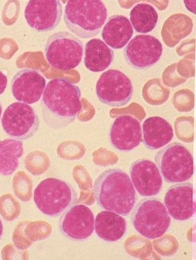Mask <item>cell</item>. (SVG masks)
I'll list each match as a JSON object with an SVG mask.
<instances>
[{"mask_svg":"<svg viewBox=\"0 0 196 260\" xmlns=\"http://www.w3.org/2000/svg\"><path fill=\"white\" fill-rule=\"evenodd\" d=\"M81 91L65 78L52 79L43 93V120L52 129H60L74 122L82 109Z\"/></svg>","mask_w":196,"mask_h":260,"instance_id":"obj_1","label":"cell"},{"mask_svg":"<svg viewBox=\"0 0 196 260\" xmlns=\"http://www.w3.org/2000/svg\"><path fill=\"white\" fill-rule=\"evenodd\" d=\"M93 196L102 209L127 216L136 203V189L124 171L109 169L98 176L93 184Z\"/></svg>","mask_w":196,"mask_h":260,"instance_id":"obj_2","label":"cell"},{"mask_svg":"<svg viewBox=\"0 0 196 260\" xmlns=\"http://www.w3.org/2000/svg\"><path fill=\"white\" fill-rule=\"evenodd\" d=\"M108 15V9L99 0L68 1L63 20L66 27L75 36L88 39L99 34Z\"/></svg>","mask_w":196,"mask_h":260,"instance_id":"obj_3","label":"cell"},{"mask_svg":"<svg viewBox=\"0 0 196 260\" xmlns=\"http://www.w3.org/2000/svg\"><path fill=\"white\" fill-rule=\"evenodd\" d=\"M77 191L69 182L56 178L43 180L36 187L34 200L43 214L56 217L77 202Z\"/></svg>","mask_w":196,"mask_h":260,"instance_id":"obj_4","label":"cell"},{"mask_svg":"<svg viewBox=\"0 0 196 260\" xmlns=\"http://www.w3.org/2000/svg\"><path fill=\"white\" fill-rule=\"evenodd\" d=\"M131 217L136 231L149 239L163 236L171 223L165 205L155 198L140 200L133 209Z\"/></svg>","mask_w":196,"mask_h":260,"instance_id":"obj_5","label":"cell"},{"mask_svg":"<svg viewBox=\"0 0 196 260\" xmlns=\"http://www.w3.org/2000/svg\"><path fill=\"white\" fill-rule=\"evenodd\" d=\"M161 177L168 183H179L193 174V158L188 149L180 143H172L159 150L154 158Z\"/></svg>","mask_w":196,"mask_h":260,"instance_id":"obj_6","label":"cell"},{"mask_svg":"<svg viewBox=\"0 0 196 260\" xmlns=\"http://www.w3.org/2000/svg\"><path fill=\"white\" fill-rule=\"evenodd\" d=\"M84 45L81 40L67 31L52 34L45 45V52L49 64L56 70L68 71L81 62Z\"/></svg>","mask_w":196,"mask_h":260,"instance_id":"obj_7","label":"cell"},{"mask_svg":"<svg viewBox=\"0 0 196 260\" xmlns=\"http://www.w3.org/2000/svg\"><path fill=\"white\" fill-rule=\"evenodd\" d=\"M131 79L117 70H109L102 74L95 86L100 101L107 106L120 107L126 106L134 94Z\"/></svg>","mask_w":196,"mask_h":260,"instance_id":"obj_8","label":"cell"},{"mask_svg":"<svg viewBox=\"0 0 196 260\" xmlns=\"http://www.w3.org/2000/svg\"><path fill=\"white\" fill-rule=\"evenodd\" d=\"M6 133L14 140H28L35 135L40 127V118L33 107L21 102L8 107L2 118Z\"/></svg>","mask_w":196,"mask_h":260,"instance_id":"obj_9","label":"cell"},{"mask_svg":"<svg viewBox=\"0 0 196 260\" xmlns=\"http://www.w3.org/2000/svg\"><path fill=\"white\" fill-rule=\"evenodd\" d=\"M163 46L158 39L151 35H138L124 47L127 63L137 70L149 69L162 55Z\"/></svg>","mask_w":196,"mask_h":260,"instance_id":"obj_10","label":"cell"},{"mask_svg":"<svg viewBox=\"0 0 196 260\" xmlns=\"http://www.w3.org/2000/svg\"><path fill=\"white\" fill-rule=\"evenodd\" d=\"M24 17L31 28L47 32L56 28L62 18V6L59 0H33L25 8Z\"/></svg>","mask_w":196,"mask_h":260,"instance_id":"obj_11","label":"cell"},{"mask_svg":"<svg viewBox=\"0 0 196 260\" xmlns=\"http://www.w3.org/2000/svg\"><path fill=\"white\" fill-rule=\"evenodd\" d=\"M94 216L88 207L74 204L61 214L59 227L66 237L75 241L88 239L94 230Z\"/></svg>","mask_w":196,"mask_h":260,"instance_id":"obj_12","label":"cell"},{"mask_svg":"<svg viewBox=\"0 0 196 260\" xmlns=\"http://www.w3.org/2000/svg\"><path fill=\"white\" fill-rule=\"evenodd\" d=\"M46 81L38 71L24 69L13 77L11 88L13 95L19 102L34 104L42 96Z\"/></svg>","mask_w":196,"mask_h":260,"instance_id":"obj_13","label":"cell"},{"mask_svg":"<svg viewBox=\"0 0 196 260\" xmlns=\"http://www.w3.org/2000/svg\"><path fill=\"white\" fill-rule=\"evenodd\" d=\"M109 138L111 145L116 149L121 152H130L142 141L140 122L131 115L118 116L111 125Z\"/></svg>","mask_w":196,"mask_h":260,"instance_id":"obj_14","label":"cell"},{"mask_svg":"<svg viewBox=\"0 0 196 260\" xmlns=\"http://www.w3.org/2000/svg\"><path fill=\"white\" fill-rule=\"evenodd\" d=\"M134 188L141 196L152 197L159 193L163 188L160 172L153 161L140 159L134 161L129 170Z\"/></svg>","mask_w":196,"mask_h":260,"instance_id":"obj_15","label":"cell"},{"mask_svg":"<svg viewBox=\"0 0 196 260\" xmlns=\"http://www.w3.org/2000/svg\"><path fill=\"white\" fill-rule=\"evenodd\" d=\"M193 187L190 182H179L168 188L164 203L173 219L183 221L192 217L195 213Z\"/></svg>","mask_w":196,"mask_h":260,"instance_id":"obj_16","label":"cell"},{"mask_svg":"<svg viewBox=\"0 0 196 260\" xmlns=\"http://www.w3.org/2000/svg\"><path fill=\"white\" fill-rule=\"evenodd\" d=\"M172 125L165 118L152 116L145 120L142 127L143 144L150 150H158L173 140Z\"/></svg>","mask_w":196,"mask_h":260,"instance_id":"obj_17","label":"cell"},{"mask_svg":"<svg viewBox=\"0 0 196 260\" xmlns=\"http://www.w3.org/2000/svg\"><path fill=\"white\" fill-rule=\"evenodd\" d=\"M134 35V28L127 17L116 15L109 18L102 36L106 45L115 49L124 47Z\"/></svg>","mask_w":196,"mask_h":260,"instance_id":"obj_18","label":"cell"},{"mask_svg":"<svg viewBox=\"0 0 196 260\" xmlns=\"http://www.w3.org/2000/svg\"><path fill=\"white\" fill-rule=\"evenodd\" d=\"M115 52L100 39H92L84 47V65L91 72H103L110 67Z\"/></svg>","mask_w":196,"mask_h":260,"instance_id":"obj_19","label":"cell"},{"mask_svg":"<svg viewBox=\"0 0 196 260\" xmlns=\"http://www.w3.org/2000/svg\"><path fill=\"white\" fill-rule=\"evenodd\" d=\"M94 228L97 236L103 240L115 242L124 236L127 230V222L120 214L104 211L95 217Z\"/></svg>","mask_w":196,"mask_h":260,"instance_id":"obj_20","label":"cell"},{"mask_svg":"<svg viewBox=\"0 0 196 260\" xmlns=\"http://www.w3.org/2000/svg\"><path fill=\"white\" fill-rule=\"evenodd\" d=\"M23 154L21 141L14 139L0 141V175L8 176L14 173Z\"/></svg>","mask_w":196,"mask_h":260,"instance_id":"obj_21","label":"cell"},{"mask_svg":"<svg viewBox=\"0 0 196 260\" xmlns=\"http://www.w3.org/2000/svg\"><path fill=\"white\" fill-rule=\"evenodd\" d=\"M132 26L138 33L147 34L153 30L158 21V14L149 4H138L130 12Z\"/></svg>","mask_w":196,"mask_h":260,"instance_id":"obj_22","label":"cell"},{"mask_svg":"<svg viewBox=\"0 0 196 260\" xmlns=\"http://www.w3.org/2000/svg\"><path fill=\"white\" fill-rule=\"evenodd\" d=\"M8 82V77L3 73L0 72V95L5 92Z\"/></svg>","mask_w":196,"mask_h":260,"instance_id":"obj_23","label":"cell"},{"mask_svg":"<svg viewBox=\"0 0 196 260\" xmlns=\"http://www.w3.org/2000/svg\"><path fill=\"white\" fill-rule=\"evenodd\" d=\"M195 1H184L187 10L195 14Z\"/></svg>","mask_w":196,"mask_h":260,"instance_id":"obj_24","label":"cell"},{"mask_svg":"<svg viewBox=\"0 0 196 260\" xmlns=\"http://www.w3.org/2000/svg\"><path fill=\"white\" fill-rule=\"evenodd\" d=\"M4 236V225L2 223V220H0V240H1L2 237Z\"/></svg>","mask_w":196,"mask_h":260,"instance_id":"obj_25","label":"cell"},{"mask_svg":"<svg viewBox=\"0 0 196 260\" xmlns=\"http://www.w3.org/2000/svg\"><path fill=\"white\" fill-rule=\"evenodd\" d=\"M2 114V106L1 105V103H0V120H1Z\"/></svg>","mask_w":196,"mask_h":260,"instance_id":"obj_26","label":"cell"}]
</instances>
